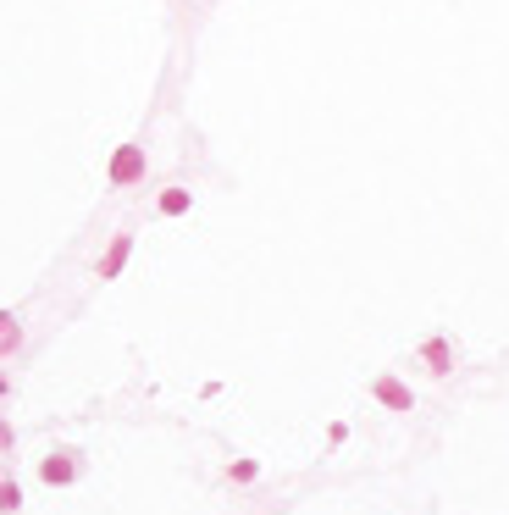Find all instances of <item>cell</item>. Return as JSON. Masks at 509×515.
I'll list each match as a JSON object with an SVG mask.
<instances>
[{"instance_id": "1", "label": "cell", "mask_w": 509, "mask_h": 515, "mask_svg": "<svg viewBox=\"0 0 509 515\" xmlns=\"http://www.w3.org/2000/svg\"><path fill=\"white\" fill-rule=\"evenodd\" d=\"M144 172H150V144L144 139H128V144H117L111 150V161H106V189H139L144 183Z\"/></svg>"}, {"instance_id": "2", "label": "cell", "mask_w": 509, "mask_h": 515, "mask_svg": "<svg viewBox=\"0 0 509 515\" xmlns=\"http://www.w3.org/2000/svg\"><path fill=\"white\" fill-rule=\"evenodd\" d=\"M133 250H139V228H133V222H122V228L106 239V250L95 255V266H89V277H95V283H117V277L128 272Z\"/></svg>"}, {"instance_id": "3", "label": "cell", "mask_w": 509, "mask_h": 515, "mask_svg": "<svg viewBox=\"0 0 509 515\" xmlns=\"http://www.w3.org/2000/svg\"><path fill=\"white\" fill-rule=\"evenodd\" d=\"M415 366H421L432 383H449V377L460 372V344H454L449 333H427L415 344Z\"/></svg>"}, {"instance_id": "4", "label": "cell", "mask_w": 509, "mask_h": 515, "mask_svg": "<svg viewBox=\"0 0 509 515\" xmlns=\"http://www.w3.org/2000/svg\"><path fill=\"white\" fill-rule=\"evenodd\" d=\"M83 471H89V460L72 444H56L50 455H39V482L45 488H72V482H83Z\"/></svg>"}, {"instance_id": "5", "label": "cell", "mask_w": 509, "mask_h": 515, "mask_svg": "<svg viewBox=\"0 0 509 515\" xmlns=\"http://www.w3.org/2000/svg\"><path fill=\"white\" fill-rule=\"evenodd\" d=\"M366 394H371V405H382L388 416H410L415 410V388H410V377H399V372H377L366 383Z\"/></svg>"}, {"instance_id": "6", "label": "cell", "mask_w": 509, "mask_h": 515, "mask_svg": "<svg viewBox=\"0 0 509 515\" xmlns=\"http://www.w3.org/2000/svg\"><path fill=\"white\" fill-rule=\"evenodd\" d=\"M194 211V189L189 183H161V189H155V216H166V222H178V216H189Z\"/></svg>"}, {"instance_id": "7", "label": "cell", "mask_w": 509, "mask_h": 515, "mask_svg": "<svg viewBox=\"0 0 509 515\" xmlns=\"http://www.w3.org/2000/svg\"><path fill=\"white\" fill-rule=\"evenodd\" d=\"M227 482H238V488H255V482H261V460H255V455L227 460Z\"/></svg>"}, {"instance_id": "8", "label": "cell", "mask_w": 509, "mask_h": 515, "mask_svg": "<svg viewBox=\"0 0 509 515\" xmlns=\"http://www.w3.org/2000/svg\"><path fill=\"white\" fill-rule=\"evenodd\" d=\"M17 510H23V482L0 471V515H17Z\"/></svg>"}, {"instance_id": "9", "label": "cell", "mask_w": 509, "mask_h": 515, "mask_svg": "<svg viewBox=\"0 0 509 515\" xmlns=\"http://www.w3.org/2000/svg\"><path fill=\"white\" fill-rule=\"evenodd\" d=\"M23 338H28V327H23V322H17V327H12V333L0 338V360H12V355H17V349H23Z\"/></svg>"}, {"instance_id": "10", "label": "cell", "mask_w": 509, "mask_h": 515, "mask_svg": "<svg viewBox=\"0 0 509 515\" xmlns=\"http://www.w3.org/2000/svg\"><path fill=\"white\" fill-rule=\"evenodd\" d=\"M321 438H327V449L349 444V421H327V432H321Z\"/></svg>"}, {"instance_id": "11", "label": "cell", "mask_w": 509, "mask_h": 515, "mask_svg": "<svg viewBox=\"0 0 509 515\" xmlns=\"http://www.w3.org/2000/svg\"><path fill=\"white\" fill-rule=\"evenodd\" d=\"M12 449H17V432H12V421L0 416V455H12Z\"/></svg>"}, {"instance_id": "12", "label": "cell", "mask_w": 509, "mask_h": 515, "mask_svg": "<svg viewBox=\"0 0 509 515\" xmlns=\"http://www.w3.org/2000/svg\"><path fill=\"white\" fill-rule=\"evenodd\" d=\"M17 322H23V311H0V338L12 333V327H17Z\"/></svg>"}, {"instance_id": "13", "label": "cell", "mask_w": 509, "mask_h": 515, "mask_svg": "<svg viewBox=\"0 0 509 515\" xmlns=\"http://www.w3.org/2000/svg\"><path fill=\"white\" fill-rule=\"evenodd\" d=\"M0 399H12V377L0 372Z\"/></svg>"}]
</instances>
